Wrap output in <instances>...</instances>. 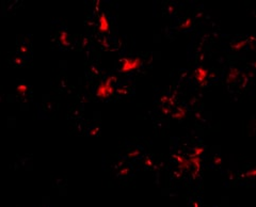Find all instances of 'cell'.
<instances>
[{"label": "cell", "instance_id": "cell-1", "mask_svg": "<svg viewBox=\"0 0 256 207\" xmlns=\"http://www.w3.org/2000/svg\"><path fill=\"white\" fill-rule=\"evenodd\" d=\"M115 77H109L107 78L106 81L102 82L98 86V88L96 90V95L99 98H108L109 96H111L114 92V88L112 86L111 82L114 81Z\"/></svg>", "mask_w": 256, "mask_h": 207}, {"label": "cell", "instance_id": "cell-2", "mask_svg": "<svg viewBox=\"0 0 256 207\" xmlns=\"http://www.w3.org/2000/svg\"><path fill=\"white\" fill-rule=\"evenodd\" d=\"M142 65V60L140 58H136V59H125L123 61V65H122V73H127L130 72V70H135L138 69L139 67Z\"/></svg>", "mask_w": 256, "mask_h": 207}, {"label": "cell", "instance_id": "cell-3", "mask_svg": "<svg viewBox=\"0 0 256 207\" xmlns=\"http://www.w3.org/2000/svg\"><path fill=\"white\" fill-rule=\"evenodd\" d=\"M194 75H195V78H196V81L200 83L201 86H204V83L206 81V78L207 76H208V70L206 69H204V67H197L195 69V73H194Z\"/></svg>", "mask_w": 256, "mask_h": 207}, {"label": "cell", "instance_id": "cell-4", "mask_svg": "<svg viewBox=\"0 0 256 207\" xmlns=\"http://www.w3.org/2000/svg\"><path fill=\"white\" fill-rule=\"evenodd\" d=\"M99 30L102 32H107L109 30V21L106 14H102L99 16Z\"/></svg>", "mask_w": 256, "mask_h": 207}, {"label": "cell", "instance_id": "cell-5", "mask_svg": "<svg viewBox=\"0 0 256 207\" xmlns=\"http://www.w3.org/2000/svg\"><path fill=\"white\" fill-rule=\"evenodd\" d=\"M175 158H176V159L178 160V162H179V167L183 168V169H187V170H188V169H190L191 166H192L189 160L185 159V158L180 157V156H175Z\"/></svg>", "mask_w": 256, "mask_h": 207}, {"label": "cell", "instance_id": "cell-6", "mask_svg": "<svg viewBox=\"0 0 256 207\" xmlns=\"http://www.w3.org/2000/svg\"><path fill=\"white\" fill-rule=\"evenodd\" d=\"M245 44H247V41H242V42H240V43L234 44V45L232 46V48H234V49H240V48L243 47Z\"/></svg>", "mask_w": 256, "mask_h": 207}, {"label": "cell", "instance_id": "cell-7", "mask_svg": "<svg viewBox=\"0 0 256 207\" xmlns=\"http://www.w3.org/2000/svg\"><path fill=\"white\" fill-rule=\"evenodd\" d=\"M66 37H67V33L65 31H63L62 33H61V37H60V40H61V43L62 44H64V45H67L68 43L66 42Z\"/></svg>", "mask_w": 256, "mask_h": 207}, {"label": "cell", "instance_id": "cell-8", "mask_svg": "<svg viewBox=\"0 0 256 207\" xmlns=\"http://www.w3.org/2000/svg\"><path fill=\"white\" fill-rule=\"evenodd\" d=\"M17 91H18V93H20V94H25L26 91H27V86H26L25 85L18 86H17Z\"/></svg>", "mask_w": 256, "mask_h": 207}, {"label": "cell", "instance_id": "cell-9", "mask_svg": "<svg viewBox=\"0 0 256 207\" xmlns=\"http://www.w3.org/2000/svg\"><path fill=\"white\" fill-rule=\"evenodd\" d=\"M203 152H204V150H203L202 147H197V148H195V150H194V155H193V156H194V157H199L200 155L203 153Z\"/></svg>", "mask_w": 256, "mask_h": 207}, {"label": "cell", "instance_id": "cell-10", "mask_svg": "<svg viewBox=\"0 0 256 207\" xmlns=\"http://www.w3.org/2000/svg\"><path fill=\"white\" fill-rule=\"evenodd\" d=\"M190 26H191V19H187L186 22L181 25V28H187V27H190Z\"/></svg>", "mask_w": 256, "mask_h": 207}]
</instances>
